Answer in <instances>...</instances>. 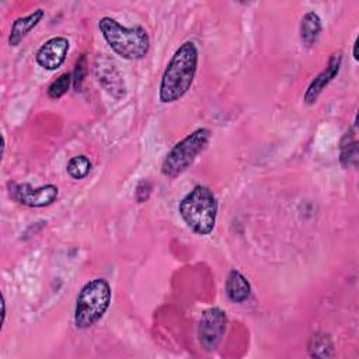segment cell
<instances>
[{"mask_svg":"<svg viewBox=\"0 0 359 359\" xmlns=\"http://www.w3.org/2000/svg\"><path fill=\"white\" fill-rule=\"evenodd\" d=\"M70 84H73L72 74L70 73L60 74L56 80H53L49 84V87H48V97L52 98V100H59L60 97H63L69 91Z\"/></svg>","mask_w":359,"mask_h":359,"instance_id":"obj_17","label":"cell"},{"mask_svg":"<svg viewBox=\"0 0 359 359\" xmlns=\"http://www.w3.org/2000/svg\"><path fill=\"white\" fill-rule=\"evenodd\" d=\"M69 49L70 42L66 36H52L39 46L35 53V62L42 69L53 72L65 63Z\"/></svg>","mask_w":359,"mask_h":359,"instance_id":"obj_9","label":"cell"},{"mask_svg":"<svg viewBox=\"0 0 359 359\" xmlns=\"http://www.w3.org/2000/svg\"><path fill=\"white\" fill-rule=\"evenodd\" d=\"M8 195L13 201L28 206V208H45L56 202L59 196V188L53 184H46L34 188L28 182H14L7 184Z\"/></svg>","mask_w":359,"mask_h":359,"instance_id":"obj_6","label":"cell"},{"mask_svg":"<svg viewBox=\"0 0 359 359\" xmlns=\"http://www.w3.org/2000/svg\"><path fill=\"white\" fill-rule=\"evenodd\" d=\"M112 299L111 285L104 278L88 280L79 292L74 306V325L79 330H87L97 324L107 310Z\"/></svg>","mask_w":359,"mask_h":359,"instance_id":"obj_4","label":"cell"},{"mask_svg":"<svg viewBox=\"0 0 359 359\" xmlns=\"http://www.w3.org/2000/svg\"><path fill=\"white\" fill-rule=\"evenodd\" d=\"M151 189H153V185L149 180L146 178H142L137 185H136V189H135V199L137 203H143L146 202L149 198H150V194H151Z\"/></svg>","mask_w":359,"mask_h":359,"instance_id":"obj_19","label":"cell"},{"mask_svg":"<svg viewBox=\"0 0 359 359\" xmlns=\"http://www.w3.org/2000/svg\"><path fill=\"white\" fill-rule=\"evenodd\" d=\"M341 63H342V53L341 52H335L331 55V57L328 59V63L325 66L324 70H321L309 84L304 95H303V101L307 105H313L317 98L321 95V93L324 91V88L338 76L339 69H341Z\"/></svg>","mask_w":359,"mask_h":359,"instance_id":"obj_10","label":"cell"},{"mask_svg":"<svg viewBox=\"0 0 359 359\" xmlns=\"http://www.w3.org/2000/svg\"><path fill=\"white\" fill-rule=\"evenodd\" d=\"M93 74L97 83L115 100L126 95V84L118 66L107 56L98 55L93 62Z\"/></svg>","mask_w":359,"mask_h":359,"instance_id":"obj_8","label":"cell"},{"mask_svg":"<svg viewBox=\"0 0 359 359\" xmlns=\"http://www.w3.org/2000/svg\"><path fill=\"white\" fill-rule=\"evenodd\" d=\"M178 213L195 234L208 236L216 226L217 199L209 187L198 184L180 201Z\"/></svg>","mask_w":359,"mask_h":359,"instance_id":"obj_3","label":"cell"},{"mask_svg":"<svg viewBox=\"0 0 359 359\" xmlns=\"http://www.w3.org/2000/svg\"><path fill=\"white\" fill-rule=\"evenodd\" d=\"M309 353L313 358H331L334 355V344L328 334L325 332H316L310 337L307 345Z\"/></svg>","mask_w":359,"mask_h":359,"instance_id":"obj_15","label":"cell"},{"mask_svg":"<svg viewBox=\"0 0 359 359\" xmlns=\"http://www.w3.org/2000/svg\"><path fill=\"white\" fill-rule=\"evenodd\" d=\"M224 290L233 303H244L251 296V285L238 269H231L227 273L224 280Z\"/></svg>","mask_w":359,"mask_h":359,"instance_id":"obj_12","label":"cell"},{"mask_svg":"<svg viewBox=\"0 0 359 359\" xmlns=\"http://www.w3.org/2000/svg\"><path fill=\"white\" fill-rule=\"evenodd\" d=\"M352 55H353V59L358 60L359 56H358V39L353 42V49H352Z\"/></svg>","mask_w":359,"mask_h":359,"instance_id":"obj_21","label":"cell"},{"mask_svg":"<svg viewBox=\"0 0 359 359\" xmlns=\"http://www.w3.org/2000/svg\"><path fill=\"white\" fill-rule=\"evenodd\" d=\"M43 17H45V10L36 8L27 15L15 18L11 24V29L8 34V45L18 46L21 41L42 21Z\"/></svg>","mask_w":359,"mask_h":359,"instance_id":"obj_11","label":"cell"},{"mask_svg":"<svg viewBox=\"0 0 359 359\" xmlns=\"http://www.w3.org/2000/svg\"><path fill=\"white\" fill-rule=\"evenodd\" d=\"M87 67H88L87 56L83 53V55L76 60V65H74V69H73V73H72L73 88H74L76 91H81L83 81H84V77H86V74H87Z\"/></svg>","mask_w":359,"mask_h":359,"instance_id":"obj_18","label":"cell"},{"mask_svg":"<svg viewBox=\"0 0 359 359\" xmlns=\"http://www.w3.org/2000/svg\"><path fill=\"white\" fill-rule=\"evenodd\" d=\"M356 119L353 126L344 135L339 144V163L344 168H355L358 165V140H356Z\"/></svg>","mask_w":359,"mask_h":359,"instance_id":"obj_14","label":"cell"},{"mask_svg":"<svg viewBox=\"0 0 359 359\" xmlns=\"http://www.w3.org/2000/svg\"><path fill=\"white\" fill-rule=\"evenodd\" d=\"M1 309H3V311H1V324H4V320H6V300H4V296L1 299Z\"/></svg>","mask_w":359,"mask_h":359,"instance_id":"obj_20","label":"cell"},{"mask_svg":"<svg viewBox=\"0 0 359 359\" xmlns=\"http://www.w3.org/2000/svg\"><path fill=\"white\" fill-rule=\"evenodd\" d=\"M227 325V314L220 307H210L205 310L201 316L198 324V339L201 346L212 352L215 351L226 331Z\"/></svg>","mask_w":359,"mask_h":359,"instance_id":"obj_7","label":"cell"},{"mask_svg":"<svg viewBox=\"0 0 359 359\" xmlns=\"http://www.w3.org/2000/svg\"><path fill=\"white\" fill-rule=\"evenodd\" d=\"M323 31V24L321 18L316 11H307L302 17L300 27H299V34H300V41L306 48H311L313 45L317 43L320 35Z\"/></svg>","mask_w":359,"mask_h":359,"instance_id":"obj_13","label":"cell"},{"mask_svg":"<svg viewBox=\"0 0 359 359\" xmlns=\"http://www.w3.org/2000/svg\"><path fill=\"white\" fill-rule=\"evenodd\" d=\"M210 136L212 133L208 128H198L175 143L161 163V174L167 178H177L185 172L195 158L206 149Z\"/></svg>","mask_w":359,"mask_h":359,"instance_id":"obj_5","label":"cell"},{"mask_svg":"<svg viewBox=\"0 0 359 359\" xmlns=\"http://www.w3.org/2000/svg\"><path fill=\"white\" fill-rule=\"evenodd\" d=\"M198 48L194 41H185L168 60L158 87V100L171 104L182 98L191 88L198 70Z\"/></svg>","mask_w":359,"mask_h":359,"instance_id":"obj_1","label":"cell"},{"mask_svg":"<svg viewBox=\"0 0 359 359\" xmlns=\"http://www.w3.org/2000/svg\"><path fill=\"white\" fill-rule=\"evenodd\" d=\"M91 167H93V164H91L90 158L84 154H79V156L72 157L67 161L66 171L73 180H83L84 177L88 175V172L91 171Z\"/></svg>","mask_w":359,"mask_h":359,"instance_id":"obj_16","label":"cell"},{"mask_svg":"<svg viewBox=\"0 0 359 359\" xmlns=\"http://www.w3.org/2000/svg\"><path fill=\"white\" fill-rule=\"evenodd\" d=\"M98 29L112 52L125 60H139L149 53L150 36L142 25L125 27L111 17H102Z\"/></svg>","mask_w":359,"mask_h":359,"instance_id":"obj_2","label":"cell"}]
</instances>
